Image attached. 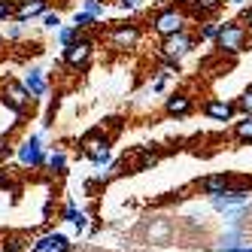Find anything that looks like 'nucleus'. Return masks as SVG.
I'll return each mask as SVG.
<instances>
[{"label": "nucleus", "mask_w": 252, "mask_h": 252, "mask_svg": "<svg viewBox=\"0 0 252 252\" xmlns=\"http://www.w3.org/2000/svg\"><path fill=\"white\" fill-rule=\"evenodd\" d=\"M222 6H225V0H189L183 9H189V19L194 22H210Z\"/></svg>", "instance_id": "nucleus-12"}, {"label": "nucleus", "mask_w": 252, "mask_h": 252, "mask_svg": "<svg viewBox=\"0 0 252 252\" xmlns=\"http://www.w3.org/2000/svg\"><path fill=\"white\" fill-rule=\"evenodd\" d=\"M79 146H82V155L92 161L94 167H106L113 161V152H110V137H106L103 131H88V134H82V140H79Z\"/></svg>", "instance_id": "nucleus-2"}, {"label": "nucleus", "mask_w": 252, "mask_h": 252, "mask_svg": "<svg viewBox=\"0 0 252 252\" xmlns=\"http://www.w3.org/2000/svg\"><path fill=\"white\" fill-rule=\"evenodd\" d=\"M73 25H76L79 31H92V28L97 25V19H94V15H88V12L82 9V12H76V15H73Z\"/></svg>", "instance_id": "nucleus-26"}, {"label": "nucleus", "mask_w": 252, "mask_h": 252, "mask_svg": "<svg viewBox=\"0 0 252 252\" xmlns=\"http://www.w3.org/2000/svg\"><path fill=\"white\" fill-rule=\"evenodd\" d=\"M70 243L67 240V234H61V231H49V234H43L40 240H33V246H31V252H70Z\"/></svg>", "instance_id": "nucleus-11"}, {"label": "nucleus", "mask_w": 252, "mask_h": 252, "mask_svg": "<svg viewBox=\"0 0 252 252\" xmlns=\"http://www.w3.org/2000/svg\"><path fill=\"white\" fill-rule=\"evenodd\" d=\"M49 12V0H15V15H12V22H33V19H40V15Z\"/></svg>", "instance_id": "nucleus-9"}, {"label": "nucleus", "mask_w": 252, "mask_h": 252, "mask_svg": "<svg viewBox=\"0 0 252 252\" xmlns=\"http://www.w3.org/2000/svg\"><path fill=\"white\" fill-rule=\"evenodd\" d=\"M25 88L31 92V97L33 100H40V97H46V92H49V82H46V73H43V67H28L25 70Z\"/></svg>", "instance_id": "nucleus-15"}, {"label": "nucleus", "mask_w": 252, "mask_h": 252, "mask_svg": "<svg viewBox=\"0 0 252 252\" xmlns=\"http://www.w3.org/2000/svg\"><path fill=\"white\" fill-rule=\"evenodd\" d=\"M28 243H31L28 234H6L3 237V252H25V249H31Z\"/></svg>", "instance_id": "nucleus-21"}, {"label": "nucleus", "mask_w": 252, "mask_h": 252, "mask_svg": "<svg viewBox=\"0 0 252 252\" xmlns=\"http://www.w3.org/2000/svg\"><path fill=\"white\" fill-rule=\"evenodd\" d=\"M249 213H252V201H246V204H240V207L228 210V213H225V225H228V228H243L246 219H249Z\"/></svg>", "instance_id": "nucleus-18"}, {"label": "nucleus", "mask_w": 252, "mask_h": 252, "mask_svg": "<svg viewBox=\"0 0 252 252\" xmlns=\"http://www.w3.org/2000/svg\"><path fill=\"white\" fill-rule=\"evenodd\" d=\"M82 9L88 15H94V19L100 22L103 15H106V0H82Z\"/></svg>", "instance_id": "nucleus-24"}, {"label": "nucleus", "mask_w": 252, "mask_h": 252, "mask_svg": "<svg viewBox=\"0 0 252 252\" xmlns=\"http://www.w3.org/2000/svg\"><path fill=\"white\" fill-rule=\"evenodd\" d=\"M216 37H219V22H201V28H197V40L216 43Z\"/></svg>", "instance_id": "nucleus-23"}, {"label": "nucleus", "mask_w": 252, "mask_h": 252, "mask_svg": "<svg viewBox=\"0 0 252 252\" xmlns=\"http://www.w3.org/2000/svg\"><path fill=\"white\" fill-rule=\"evenodd\" d=\"M191 110H194V100L186 92H176L164 100V113L173 116V119H186V116H191Z\"/></svg>", "instance_id": "nucleus-14"}, {"label": "nucleus", "mask_w": 252, "mask_h": 252, "mask_svg": "<svg viewBox=\"0 0 252 252\" xmlns=\"http://www.w3.org/2000/svg\"><path fill=\"white\" fill-rule=\"evenodd\" d=\"M46 167H49L52 173H64V170H67V155H64V152H52V155L46 158Z\"/></svg>", "instance_id": "nucleus-25"}, {"label": "nucleus", "mask_w": 252, "mask_h": 252, "mask_svg": "<svg viewBox=\"0 0 252 252\" xmlns=\"http://www.w3.org/2000/svg\"><path fill=\"white\" fill-rule=\"evenodd\" d=\"M246 246V237H243V228H228L219 240H216V252H231V249H240Z\"/></svg>", "instance_id": "nucleus-16"}, {"label": "nucleus", "mask_w": 252, "mask_h": 252, "mask_svg": "<svg viewBox=\"0 0 252 252\" xmlns=\"http://www.w3.org/2000/svg\"><path fill=\"white\" fill-rule=\"evenodd\" d=\"M231 183H234V176L222 170V173H210V176H204L197 186H201V191H204V194H210V197H219V194H225V191L231 189Z\"/></svg>", "instance_id": "nucleus-13"}, {"label": "nucleus", "mask_w": 252, "mask_h": 252, "mask_svg": "<svg viewBox=\"0 0 252 252\" xmlns=\"http://www.w3.org/2000/svg\"><path fill=\"white\" fill-rule=\"evenodd\" d=\"M79 213H82V210L76 207V201H67V204H64V210H61V216H64V222H70V225H73V222L79 219Z\"/></svg>", "instance_id": "nucleus-27"}, {"label": "nucleus", "mask_w": 252, "mask_h": 252, "mask_svg": "<svg viewBox=\"0 0 252 252\" xmlns=\"http://www.w3.org/2000/svg\"><path fill=\"white\" fill-rule=\"evenodd\" d=\"M231 3H237V6H243V3H246V0H231Z\"/></svg>", "instance_id": "nucleus-34"}, {"label": "nucleus", "mask_w": 252, "mask_h": 252, "mask_svg": "<svg viewBox=\"0 0 252 252\" xmlns=\"http://www.w3.org/2000/svg\"><path fill=\"white\" fill-rule=\"evenodd\" d=\"M234 140L243 143V146H252V116H243L240 122H234Z\"/></svg>", "instance_id": "nucleus-20"}, {"label": "nucleus", "mask_w": 252, "mask_h": 252, "mask_svg": "<svg viewBox=\"0 0 252 252\" xmlns=\"http://www.w3.org/2000/svg\"><path fill=\"white\" fill-rule=\"evenodd\" d=\"M186 25H189V15H186L183 6H167V9H161V12L152 15V31L158 33L161 40L173 37V33H179V31H186Z\"/></svg>", "instance_id": "nucleus-4"}, {"label": "nucleus", "mask_w": 252, "mask_h": 252, "mask_svg": "<svg viewBox=\"0 0 252 252\" xmlns=\"http://www.w3.org/2000/svg\"><path fill=\"white\" fill-rule=\"evenodd\" d=\"M240 22H243V25H249V28H252V3H249V6H246V9H243V12H240Z\"/></svg>", "instance_id": "nucleus-33"}, {"label": "nucleus", "mask_w": 252, "mask_h": 252, "mask_svg": "<svg viewBox=\"0 0 252 252\" xmlns=\"http://www.w3.org/2000/svg\"><path fill=\"white\" fill-rule=\"evenodd\" d=\"M15 158H19V167H46V152H43V140L40 134H33L28 140H22V146L15 149Z\"/></svg>", "instance_id": "nucleus-8"}, {"label": "nucleus", "mask_w": 252, "mask_h": 252, "mask_svg": "<svg viewBox=\"0 0 252 252\" xmlns=\"http://www.w3.org/2000/svg\"><path fill=\"white\" fill-rule=\"evenodd\" d=\"M43 28L46 31H58L61 28V12H46L43 15Z\"/></svg>", "instance_id": "nucleus-30"}, {"label": "nucleus", "mask_w": 252, "mask_h": 252, "mask_svg": "<svg viewBox=\"0 0 252 252\" xmlns=\"http://www.w3.org/2000/svg\"><path fill=\"white\" fill-rule=\"evenodd\" d=\"M0 49H3V33H0Z\"/></svg>", "instance_id": "nucleus-36"}, {"label": "nucleus", "mask_w": 252, "mask_h": 252, "mask_svg": "<svg viewBox=\"0 0 252 252\" xmlns=\"http://www.w3.org/2000/svg\"><path fill=\"white\" fill-rule=\"evenodd\" d=\"M194 46H197V37H194V33L179 31V33H173V37H164V40H161V46H158V58L183 61Z\"/></svg>", "instance_id": "nucleus-7"}, {"label": "nucleus", "mask_w": 252, "mask_h": 252, "mask_svg": "<svg viewBox=\"0 0 252 252\" xmlns=\"http://www.w3.org/2000/svg\"><path fill=\"white\" fill-rule=\"evenodd\" d=\"M246 43H249V31L243 22H219V37H216V49H219V55H240L246 52Z\"/></svg>", "instance_id": "nucleus-1"}, {"label": "nucleus", "mask_w": 252, "mask_h": 252, "mask_svg": "<svg viewBox=\"0 0 252 252\" xmlns=\"http://www.w3.org/2000/svg\"><path fill=\"white\" fill-rule=\"evenodd\" d=\"M146 234H149V240H152V243L164 246V243L170 240V234H173V225H170L167 219H155V222L146 228Z\"/></svg>", "instance_id": "nucleus-17"}, {"label": "nucleus", "mask_w": 252, "mask_h": 252, "mask_svg": "<svg viewBox=\"0 0 252 252\" xmlns=\"http://www.w3.org/2000/svg\"><path fill=\"white\" fill-rule=\"evenodd\" d=\"M237 110H240L243 116H252V85H249L246 92L240 94V100H237Z\"/></svg>", "instance_id": "nucleus-28"}, {"label": "nucleus", "mask_w": 252, "mask_h": 252, "mask_svg": "<svg viewBox=\"0 0 252 252\" xmlns=\"http://www.w3.org/2000/svg\"><path fill=\"white\" fill-rule=\"evenodd\" d=\"M158 161H161L158 149H152V146L137 149V170H155V167H158Z\"/></svg>", "instance_id": "nucleus-19"}, {"label": "nucleus", "mask_w": 252, "mask_h": 252, "mask_svg": "<svg viewBox=\"0 0 252 252\" xmlns=\"http://www.w3.org/2000/svg\"><path fill=\"white\" fill-rule=\"evenodd\" d=\"M79 33H82V31H79L76 25H61V28L55 31V37H58L61 46H70V43H76V40H79Z\"/></svg>", "instance_id": "nucleus-22"}, {"label": "nucleus", "mask_w": 252, "mask_h": 252, "mask_svg": "<svg viewBox=\"0 0 252 252\" xmlns=\"http://www.w3.org/2000/svg\"><path fill=\"white\" fill-rule=\"evenodd\" d=\"M22 37H25V25H22V22H15V25L6 28V40L15 43V40H22Z\"/></svg>", "instance_id": "nucleus-31"}, {"label": "nucleus", "mask_w": 252, "mask_h": 252, "mask_svg": "<svg viewBox=\"0 0 252 252\" xmlns=\"http://www.w3.org/2000/svg\"><path fill=\"white\" fill-rule=\"evenodd\" d=\"M237 113H240L237 103H231L225 97H213V100L204 103V116L213 119V122H234V116H237Z\"/></svg>", "instance_id": "nucleus-10"}, {"label": "nucleus", "mask_w": 252, "mask_h": 252, "mask_svg": "<svg viewBox=\"0 0 252 252\" xmlns=\"http://www.w3.org/2000/svg\"><path fill=\"white\" fill-rule=\"evenodd\" d=\"M92 58H94V40L85 37V31L79 33L76 43L64 46V55H61V61H64L67 67H73V70H88Z\"/></svg>", "instance_id": "nucleus-6"}, {"label": "nucleus", "mask_w": 252, "mask_h": 252, "mask_svg": "<svg viewBox=\"0 0 252 252\" xmlns=\"http://www.w3.org/2000/svg\"><path fill=\"white\" fill-rule=\"evenodd\" d=\"M176 3H179V6H186V3H189V0H176Z\"/></svg>", "instance_id": "nucleus-35"}, {"label": "nucleus", "mask_w": 252, "mask_h": 252, "mask_svg": "<svg viewBox=\"0 0 252 252\" xmlns=\"http://www.w3.org/2000/svg\"><path fill=\"white\" fill-rule=\"evenodd\" d=\"M15 15V0H0V22H12Z\"/></svg>", "instance_id": "nucleus-29"}, {"label": "nucleus", "mask_w": 252, "mask_h": 252, "mask_svg": "<svg viewBox=\"0 0 252 252\" xmlns=\"http://www.w3.org/2000/svg\"><path fill=\"white\" fill-rule=\"evenodd\" d=\"M143 37L140 25L134 22H110V31H106V40H110V46L116 52H131Z\"/></svg>", "instance_id": "nucleus-5"}, {"label": "nucleus", "mask_w": 252, "mask_h": 252, "mask_svg": "<svg viewBox=\"0 0 252 252\" xmlns=\"http://www.w3.org/2000/svg\"><path fill=\"white\" fill-rule=\"evenodd\" d=\"M0 103H3L6 110H12L15 116H25V113H31L33 97H31V92L25 88V82L6 79L3 85H0Z\"/></svg>", "instance_id": "nucleus-3"}, {"label": "nucleus", "mask_w": 252, "mask_h": 252, "mask_svg": "<svg viewBox=\"0 0 252 252\" xmlns=\"http://www.w3.org/2000/svg\"><path fill=\"white\" fill-rule=\"evenodd\" d=\"M119 6L131 12V9H137V6H143V0H119Z\"/></svg>", "instance_id": "nucleus-32"}]
</instances>
